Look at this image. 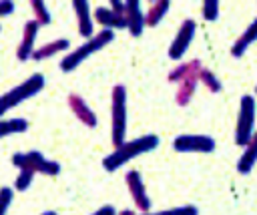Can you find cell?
<instances>
[{
    "mask_svg": "<svg viewBox=\"0 0 257 215\" xmlns=\"http://www.w3.org/2000/svg\"><path fill=\"white\" fill-rule=\"evenodd\" d=\"M201 14L207 22H213L219 18V2L217 0H205L201 6Z\"/></svg>",
    "mask_w": 257,
    "mask_h": 215,
    "instance_id": "484cf974",
    "label": "cell"
},
{
    "mask_svg": "<svg viewBox=\"0 0 257 215\" xmlns=\"http://www.w3.org/2000/svg\"><path fill=\"white\" fill-rule=\"evenodd\" d=\"M72 12L76 16L78 34L84 36L86 40L92 38L96 32H94V16H92V10H90L88 2H84V0H72Z\"/></svg>",
    "mask_w": 257,
    "mask_h": 215,
    "instance_id": "8fae6325",
    "label": "cell"
},
{
    "mask_svg": "<svg viewBox=\"0 0 257 215\" xmlns=\"http://www.w3.org/2000/svg\"><path fill=\"white\" fill-rule=\"evenodd\" d=\"M195 34H197V22L193 18H185L181 22V26H179V30H177V34H175L169 50H167L169 58L171 60H181L185 56V52L189 50Z\"/></svg>",
    "mask_w": 257,
    "mask_h": 215,
    "instance_id": "52a82bcc",
    "label": "cell"
},
{
    "mask_svg": "<svg viewBox=\"0 0 257 215\" xmlns=\"http://www.w3.org/2000/svg\"><path fill=\"white\" fill-rule=\"evenodd\" d=\"M110 8H112L116 14H122V16H124V2H118V0H110Z\"/></svg>",
    "mask_w": 257,
    "mask_h": 215,
    "instance_id": "f546056e",
    "label": "cell"
},
{
    "mask_svg": "<svg viewBox=\"0 0 257 215\" xmlns=\"http://www.w3.org/2000/svg\"><path fill=\"white\" fill-rule=\"evenodd\" d=\"M66 102H68V109H70V113L84 125V127H88V129H94L96 125H98V119H96V115H94V111L88 106V102L80 96V94H76V92H70L68 96H66Z\"/></svg>",
    "mask_w": 257,
    "mask_h": 215,
    "instance_id": "7c38bea8",
    "label": "cell"
},
{
    "mask_svg": "<svg viewBox=\"0 0 257 215\" xmlns=\"http://www.w3.org/2000/svg\"><path fill=\"white\" fill-rule=\"evenodd\" d=\"M30 8H32L34 20H36L40 26H46V24L52 22V16H50V12H48V8H46L44 2H40V0H30Z\"/></svg>",
    "mask_w": 257,
    "mask_h": 215,
    "instance_id": "603a6c76",
    "label": "cell"
},
{
    "mask_svg": "<svg viewBox=\"0 0 257 215\" xmlns=\"http://www.w3.org/2000/svg\"><path fill=\"white\" fill-rule=\"evenodd\" d=\"M161 139L157 135H141L137 139H131V141H124L120 147H116L112 153H108L104 159H102V169L106 173H114L118 171L122 165L131 163L133 159L145 155V153H151L159 147Z\"/></svg>",
    "mask_w": 257,
    "mask_h": 215,
    "instance_id": "6da1fadb",
    "label": "cell"
},
{
    "mask_svg": "<svg viewBox=\"0 0 257 215\" xmlns=\"http://www.w3.org/2000/svg\"><path fill=\"white\" fill-rule=\"evenodd\" d=\"M124 181H126V189L131 193V199H133L137 211L149 213L151 211V197L147 195V187H145V181H143L141 173L137 169H133L124 175Z\"/></svg>",
    "mask_w": 257,
    "mask_h": 215,
    "instance_id": "9c48e42d",
    "label": "cell"
},
{
    "mask_svg": "<svg viewBox=\"0 0 257 215\" xmlns=\"http://www.w3.org/2000/svg\"><path fill=\"white\" fill-rule=\"evenodd\" d=\"M64 50L70 52V42L66 38H56V40H50V42L42 44L40 48H36L34 54H32V60H46V58H52V56H56L58 52H64Z\"/></svg>",
    "mask_w": 257,
    "mask_h": 215,
    "instance_id": "ac0fdd59",
    "label": "cell"
},
{
    "mask_svg": "<svg viewBox=\"0 0 257 215\" xmlns=\"http://www.w3.org/2000/svg\"><path fill=\"white\" fill-rule=\"evenodd\" d=\"M255 163H257V131H255L253 139L247 143V147L243 149V153H241V157L237 161V171L241 175H249L253 171Z\"/></svg>",
    "mask_w": 257,
    "mask_h": 215,
    "instance_id": "e0dca14e",
    "label": "cell"
},
{
    "mask_svg": "<svg viewBox=\"0 0 257 215\" xmlns=\"http://www.w3.org/2000/svg\"><path fill=\"white\" fill-rule=\"evenodd\" d=\"M255 94H257V86H255Z\"/></svg>",
    "mask_w": 257,
    "mask_h": 215,
    "instance_id": "d6a6232c",
    "label": "cell"
},
{
    "mask_svg": "<svg viewBox=\"0 0 257 215\" xmlns=\"http://www.w3.org/2000/svg\"><path fill=\"white\" fill-rule=\"evenodd\" d=\"M253 42H257V18L239 34V38L233 42V46H231V56L233 58H241L247 50H249V46L253 44Z\"/></svg>",
    "mask_w": 257,
    "mask_h": 215,
    "instance_id": "9a60e30c",
    "label": "cell"
},
{
    "mask_svg": "<svg viewBox=\"0 0 257 215\" xmlns=\"http://www.w3.org/2000/svg\"><path fill=\"white\" fill-rule=\"evenodd\" d=\"M112 40H114V30L102 28V30L96 32L92 38L84 40V42H82L80 46H76L74 50L66 52V54L62 56V60H60V70H62V72H72V70H76L88 56L96 54L98 50H104V46H108Z\"/></svg>",
    "mask_w": 257,
    "mask_h": 215,
    "instance_id": "7a4b0ae2",
    "label": "cell"
},
{
    "mask_svg": "<svg viewBox=\"0 0 257 215\" xmlns=\"http://www.w3.org/2000/svg\"><path fill=\"white\" fill-rule=\"evenodd\" d=\"M116 213H118V211H116L112 205H102V207H98L92 215H116Z\"/></svg>",
    "mask_w": 257,
    "mask_h": 215,
    "instance_id": "f1b7e54d",
    "label": "cell"
},
{
    "mask_svg": "<svg viewBox=\"0 0 257 215\" xmlns=\"http://www.w3.org/2000/svg\"><path fill=\"white\" fill-rule=\"evenodd\" d=\"M34 171L32 169H20L18 171V177L14 179V191H20V193H24L30 185H32V179H34Z\"/></svg>",
    "mask_w": 257,
    "mask_h": 215,
    "instance_id": "d4e9b609",
    "label": "cell"
},
{
    "mask_svg": "<svg viewBox=\"0 0 257 215\" xmlns=\"http://www.w3.org/2000/svg\"><path fill=\"white\" fill-rule=\"evenodd\" d=\"M14 12V2H10V0H0V18L2 16H8V14H12Z\"/></svg>",
    "mask_w": 257,
    "mask_h": 215,
    "instance_id": "83f0119b",
    "label": "cell"
},
{
    "mask_svg": "<svg viewBox=\"0 0 257 215\" xmlns=\"http://www.w3.org/2000/svg\"><path fill=\"white\" fill-rule=\"evenodd\" d=\"M201 68H203V62L199 60V58H193V60H187V62H181L179 66H175L171 72H169V76H167V80L169 82H181V80H185V78H189V76H197L199 72H201Z\"/></svg>",
    "mask_w": 257,
    "mask_h": 215,
    "instance_id": "2e32d148",
    "label": "cell"
},
{
    "mask_svg": "<svg viewBox=\"0 0 257 215\" xmlns=\"http://www.w3.org/2000/svg\"><path fill=\"white\" fill-rule=\"evenodd\" d=\"M124 18H126V30L131 36H141L147 22H145V12L141 8V2L137 0H126L124 2Z\"/></svg>",
    "mask_w": 257,
    "mask_h": 215,
    "instance_id": "4fadbf2b",
    "label": "cell"
},
{
    "mask_svg": "<svg viewBox=\"0 0 257 215\" xmlns=\"http://www.w3.org/2000/svg\"><path fill=\"white\" fill-rule=\"evenodd\" d=\"M215 147L217 143L209 135H179L173 141L177 153H213Z\"/></svg>",
    "mask_w": 257,
    "mask_h": 215,
    "instance_id": "ba28073f",
    "label": "cell"
},
{
    "mask_svg": "<svg viewBox=\"0 0 257 215\" xmlns=\"http://www.w3.org/2000/svg\"><path fill=\"white\" fill-rule=\"evenodd\" d=\"M139 215H199L197 205H179L163 211H149V213H139Z\"/></svg>",
    "mask_w": 257,
    "mask_h": 215,
    "instance_id": "cb8c5ba5",
    "label": "cell"
},
{
    "mask_svg": "<svg viewBox=\"0 0 257 215\" xmlns=\"http://www.w3.org/2000/svg\"><path fill=\"white\" fill-rule=\"evenodd\" d=\"M255 98L251 94H243L239 102V115H237V125H235V145L237 147H247V143L255 135Z\"/></svg>",
    "mask_w": 257,
    "mask_h": 215,
    "instance_id": "5b68a950",
    "label": "cell"
},
{
    "mask_svg": "<svg viewBox=\"0 0 257 215\" xmlns=\"http://www.w3.org/2000/svg\"><path fill=\"white\" fill-rule=\"evenodd\" d=\"M116 215H137V213H135L133 209H122V211H118Z\"/></svg>",
    "mask_w": 257,
    "mask_h": 215,
    "instance_id": "4dcf8cb0",
    "label": "cell"
},
{
    "mask_svg": "<svg viewBox=\"0 0 257 215\" xmlns=\"http://www.w3.org/2000/svg\"><path fill=\"white\" fill-rule=\"evenodd\" d=\"M28 131V121L22 117L14 119H0V139L10 137V135H20Z\"/></svg>",
    "mask_w": 257,
    "mask_h": 215,
    "instance_id": "44dd1931",
    "label": "cell"
},
{
    "mask_svg": "<svg viewBox=\"0 0 257 215\" xmlns=\"http://www.w3.org/2000/svg\"><path fill=\"white\" fill-rule=\"evenodd\" d=\"M38 32H40V24L32 18L28 22H24V28H22V38L18 42V48H16V58L20 62H26L32 58L34 50H36V38H38Z\"/></svg>",
    "mask_w": 257,
    "mask_h": 215,
    "instance_id": "30bf717a",
    "label": "cell"
},
{
    "mask_svg": "<svg viewBox=\"0 0 257 215\" xmlns=\"http://www.w3.org/2000/svg\"><path fill=\"white\" fill-rule=\"evenodd\" d=\"M171 10V2L169 0H157V2H153L151 6H149V10L145 12V22H147V26H157V24H161V20L165 18V14Z\"/></svg>",
    "mask_w": 257,
    "mask_h": 215,
    "instance_id": "ffe728a7",
    "label": "cell"
},
{
    "mask_svg": "<svg viewBox=\"0 0 257 215\" xmlns=\"http://www.w3.org/2000/svg\"><path fill=\"white\" fill-rule=\"evenodd\" d=\"M0 30H2V26H0Z\"/></svg>",
    "mask_w": 257,
    "mask_h": 215,
    "instance_id": "836d02e7",
    "label": "cell"
},
{
    "mask_svg": "<svg viewBox=\"0 0 257 215\" xmlns=\"http://www.w3.org/2000/svg\"><path fill=\"white\" fill-rule=\"evenodd\" d=\"M92 16L106 30H124L126 28V18L122 14H116L110 6H96L92 10Z\"/></svg>",
    "mask_w": 257,
    "mask_h": 215,
    "instance_id": "5bb4252c",
    "label": "cell"
},
{
    "mask_svg": "<svg viewBox=\"0 0 257 215\" xmlns=\"http://www.w3.org/2000/svg\"><path fill=\"white\" fill-rule=\"evenodd\" d=\"M12 165L20 171V169H32L34 173L52 177L60 173V163L46 159L40 151H26V153H14L12 155Z\"/></svg>",
    "mask_w": 257,
    "mask_h": 215,
    "instance_id": "8992f818",
    "label": "cell"
},
{
    "mask_svg": "<svg viewBox=\"0 0 257 215\" xmlns=\"http://www.w3.org/2000/svg\"><path fill=\"white\" fill-rule=\"evenodd\" d=\"M40 215H58L56 211H44V213H40Z\"/></svg>",
    "mask_w": 257,
    "mask_h": 215,
    "instance_id": "1f68e13d",
    "label": "cell"
},
{
    "mask_svg": "<svg viewBox=\"0 0 257 215\" xmlns=\"http://www.w3.org/2000/svg\"><path fill=\"white\" fill-rule=\"evenodd\" d=\"M44 88V74L34 72L30 74L26 80H22L20 84H16L14 88H10L8 92L0 94V117L6 115L8 111H12L14 106L22 104L24 100L32 98L34 94H38Z\"/></svg>",
    "mask_w": 257,
    "mask_h": 215,
    "instance_id": "277c9868",
    "label": "cell"
},
{
    "mask_svg": "<svg viewBox=\"0 0 257 215\" xmlns=\"http://www.w3.org/2000/svg\"><path fill=\"white\" fill-rule=\"evenodd\" d=\"M199 82L209 90V92H221L223 90V84H221V80L217 78V74L215 72H211L209 68H201V72H199Z\"/></svg>",
    "mask_w": 257,
    "mask_h": 215,
    "instance_id": "7402d4cb",
    "label": "cell"
},
{
    "mask_svg": "<svg viewBox=\"0 0 257 215\" xmlns=\"http://www.w3.org/2000/svg\"><path fill=\"white\" fill-rule=\"evenodd\" d=\"M12 199H14V189L8 185L0 187V215H6L8 207L12 205Z\"/></svg>",
    "mask_w": 257,
    "mask_h": 215,
    "instance_id": "4316f807",
    "label": "cell"
},
{
    "mask_svg": "<svg viewBox=\"0 0 257 215\" xmlns=\"http://www.w3.org/2000/svg\"><path fill=\"white\" fill-rule=\"evenodd\" d=\"M110 141L112 147H120L126 141V88L122 84L112 86L110 92Z\"/></svg>",
    "mask_w": 257,
    "mask_h": 215,
    "instance_id": "3957f363",
    "label": "cell"
},
{
    "mask_svg": "<svg viewBox=\"0 0 257 215\" xmlns=\"http://www.w3.org/2000/svg\"><path fill=\"white\" fill-rule=\"evenodd\" d=\"M197 84H199V74L197 76H189L185 80L179 82L177 86V92H175V100L179 106H187L193 96H195V90H197Z\"/></svg>",
    "mask_w": 257,
    "mask_h": 215,
    "instance_id": "d6986e66",
    "label": "cell"
}]
</instances>
